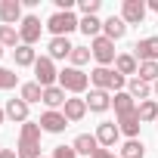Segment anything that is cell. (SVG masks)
<instances>
[{
  "mask_svg": "<svg viewBox=\"0 0 158 158\" xmlns=\"http://www.w3.org/2000/svg\"><path fill=\"white\" fill-rule=\"evenodd\" d=\"M0 158H19L16 149H0Z\"/></svg>",
  "mask_w": 158,
  "mask_h": 158,
  "instance_id": "cell-36",
  "label": "cell"
},
{
  "mask_svg": "<svg viewBox=\"0 0 158 158\" xmlns=\"http://www.w3.org/2000/svg\"><path fill=\"white\" fill-rule=\"evenodd\" d=\"M133 56H136V62H158V34L139 37L133 44Z\"/></svg>",
  "mask_w": 158,
  "mask_h": 158,
  "instance_id": "cell-10",
  "label": "cell"
},
{
  "mask_svg": "<svg viewBox=\"0 0 158 158\" xmlns=\"http://www.w3.org/2000/svg\"><path fill=\"white\" fill-rule=\"evenodd\" d=\"M96 139H99L102 149H115V143L121 139V127H118V121H99V127H96Z\"/></svg>",
  "mask_w": 158,
  "mask_h": 158,
  "instance_id": "cell-14",
  "label": "cell"
},
{
  "mask_svg": "<svg viewBox=\"0 0 158 158\" xmlns=\"http://www.w3.org/2000/svg\"><path fill=\"white\" fill-rule=\"evenodd\" d=\"M19 44H22V37H19V28L16 25H0V47L16 50Z\"/></svg>",
  "mask_w": 158,
  "mask_h": 158,
  "instance_id": "cell-26",
  "label": "cell"
},
{
  "mask_svg": "<svg viewBox=\"0 0 158 158\" xmlns=\"http://www.w3.org/2000/svg\"><path fill=\"white\" fill-rule=\"evenodd\" d=\"M136 77H139V81H146V84H155V81H158V62H139Z\"/></svg>",
  "mask_w": 158,
  "mask_h": 158,
  "instance_id": "cell-31",
  "label": "cell"
},
{
  "mask_svg": "<svg viewBox=\"0 0 158 158\" xmlns=\"http://www.w3.org/2000/svg\"><path fill=\"white\" fill-rule=\"evenodd\" d=\"M102 34H106L109 40H121V37L127 34V22H124L121 16H109V19H102Z\"/></svg>",
  "mask_w": 158,
  "mask_h": 158,
  "instance_id": "cell-20",
  "label": "cell"
},
{
  "mask_svg": "<svg viewBox=\"0 0 158 158\" xmlns=\"http://www.w3.org/2000/svg\"><path fill=\"white\" fill-rule=\"evenodd\" d=\"M155 127H158V121H155Z\"/></svg>",
  "mask_w": 158,
  "mask_h": 158,
  "instance_id": "cell-41",
  "label": "cell"
},
{
  "mask_svg": "<svg viewBox=\"0 0 158 158\" xmlns=\"http://www.w3.org/2000/svg\"><path fill=\"white\" fill-rule=\"evenodd\" d=\"M71 146H74V152H77V155H87V158H93V155H96V149H102V146H99V139H96V133H77Z\"/></svg>",
  "mask_w": 158,
  "mask_h": 158,
  "instance_id": "cell-17",
  "label": "cell"
},
{
  "mask_svg": "<svg viewBox=\"0 0 158 158\" xmlns=\"http://www.w3.org/2000/svg\"><path fill=\"white\" fill-rule=\"evenodd\" d=\"M93 59V53H90V47H74L71 50V56H68V62H71V68H84L87 62Z\"/></svg>",
  "mask_w": 158,
  "mask_h": 158,
  "instance_id": "cell-29",
  "label": "cell"
},
{
  "mask_svg": "<svg viewBox=\"0 0 158 158\" xmlns=\"http://www.w3.org/2000/svg\"><path fill=\"white\" fill-rule=\"evenodd\" d=\"M146 13H149V6H146V0H124L121 3V19L127 22V28L130 25H143V19H146Z\"/></svg>",
  "mask_w": 158,
  "mask_h": 158,
  "instance_id": "cell-8",
  "label": "cell"
},
{
  "mask_svg": "<svg viewBox=\"0 0 158 158\" xmlns=\"http://www.w3.org/2000/svg\"><path fill=\"white\" fill-rule=\"evenodd\" d=\"M127 93H130V96H133V102L139 106V102L152 99V84L139 81V77H130V81H127Z\"/></svg>",
  "mask_w": 158,
  "mask_h": 158,
  "instance_id": "cell-21",
  "label": "cell"
},
{
  "mask_svg": "<svg viewBox=\"0 0 158 158\" xmlns=\"http://www.w3.org/2000/svg\"><path fill=\"white\" fill-rule=\"evenodd\" d=\"M152 99H158V81L152 84Z\"/></svg>",
  "mask_w": 158,
  "mask_h": 158,
  "instance_id": "cell-38",
  "label": "cell"
},
{
  "mask_svg": "<svg viewBox=\"0 0 158 158\" xmlns=\"http://www.w3.org/2000/svg\"><path fill=\"white\" fill-rule=\"evenodd\" d=\"M118 127H121V136H127V139H139V127H143L139 112L133 109V112H127V115H118Z\"/></svg>",
  "mask_w": 158,
  "mask_h": 158,
  "instance_id": "cell-16",
  "label": "cell"
},
{
  "mask_svg": "<svg viewBox=\"0 0 158 158\" xmlns=\"http://www.w3.org/2000/svg\"><path fill=\"white\" fill-rule=\"evenodd\" d=\"M90 87L106 90V93H121V90H127V77L118 74L115 68H102V65H96V68L90 71Z\"/></svg>",
  "mask_w": 158,
  "mask_h": 158,
  "instance_id": "cell-2",
  "label": "cell"
},
{
  "mask_svg": "<svg viewBox=\"0 0 158 158\" xmlns=\"http://www.w3.org/2000/svg\"><path fill=\"white\" fill-rule=\"evenodd\" d=\"M84 99H87V109H90L93 115H106V112L112 109V93H106V90H96V87H90Z\"/></svg>",
  "mask_w": 158,
  "mask_h": 158,
  "instance_id": "cell-13",
  "label": "cell"
},
{
  "mask_svg": "<svg viewBox=\"0 0 158 158\" xmlns=\"http://www.w3.org/2000/svg\"><path fill=\"white\" fill-rule=\"evenodd\" d=\"M3 124H6V112H3V109H0V127H3Z\"/></svg>",
  "mask_w": 158,
  "mask_h": 158,
  "instance_id": "cell-39",
  "label": "cell"
},
{
  "mask_svg": "<svg viewBox=\"0 0 158 158\" xmlns=\"http://www.w3.org/2000/svg\"><path fill=\"white\" fill-rule=\"evenodd\" d=\"M87 99L84 96H68L65 99V106H62V115L68 118V124H77V121H84L87 118Z\"/></svg>",
  "mask_w": 158,
  "mask_h": 158,
  "instance_id": "cell-11",
  "label": "cell"
},
{
  "mask_svg": "<svg viewBox=\"0 0 158 158\" xmlns=\"http://www.w3.org/2000/svg\"><path fill=\"white\" fill-rule=\"evenodd\" d=\"M112 109H115V115H127V112L136 109V102H133V96H130L127 90H121V93L112 96Z\"/></svg>",
  "mask_w": 158,
  "mask_h": 158,
  "instance_id": "cell-25",
  "label": "cell"
},
{
  "mask_svg": "<svg viewBox=\"0 0 158 158\" xmlns=\"http://www.w3.org/2000/svg\"><path fill=\"white\" fill-rule=\"evenodd\" d=\"M136 112H139V121H143V124H155V121H158V99H146V102H139Z\"/></svg>",
  "mask_w": 158,
  "mask_h": 158,
  "instance_id": "cell-28",
  "label": "cell"
},
{
  "mask_svg": "<svg viewBox=\"0 0 158 158\" xmlns=\"http://www.w3.org/2000/svg\"><path fill=\"white\" fill-rule=\"evenodd\" d=\"M25 19L22 13V0H0V25H16Z\"/></svg>",
  "mask_w": 158,
  "mask_h": 158,
  "instance_id": "cell-12",
  "label": "cell"
},
{
  "mask_svg": "<svg viewBox=\"0 0 158 158\" xmlns=\"http://www.w3.org/2000/svg\"><path fill=\"white\" fill-rule=\"evenodd\" d=\"M115 71L124 74L127 81H130V77H136V71H139L136 56H133V53H118V59H115Z\"/></svg>",
  "mask_w": 158,
  "mask_h": 158,
  "instance_id": "cell-19",
  "label": "cell"
},
{
  "mask_svg": "<svg viewBox=\"0 0 158 158\" xmlns=\"http://www.w3.org/2000/svg\"><path fill=\"white\" fill-rule=\"evenodd\" d=\"M102 6V0H77V10H81V16H96Z\"/></svg>",
  "mask_w": 158,
  "mask_h": 158,
  "instance_id": "cell-33",
  "label": "cell"
},
{
  "mask_svg": "<svg viewBox=\"0 0 158 158\" xmlns=\"http://www.w3.org/2000/svg\"><path fill=\"white\" fill-rule=\"evenodd\" d=\"M40 136H44L40 124H37V121H25V124L19 127L16 155H19V158H44V155H40Z\"/></svg>",
  "mask_w": 158,
  "mask_h": 158,
  "instance_id": "cell-1",
  "label": "cell"
},
{
  "mask_svg": "<svg viewBox=\"0 0 158 158\" xmlns=\"http://www.w3.org/2000/svg\"><path fill=\"white\" fill-rule=\"evenodd\" d=\"M3 53H6V47H0V62H3Z\"/></svg>",
  "mask_w": 158,
  "mask_h": 158,
  "instance_id": "cell-40",
  "label": "cell"
},
{
  "mask_svg": "<svg viewBox=\"0 0 158 158\" xmlns=\"http://www.w3.org/2000/svg\"><path fill=\"white\" fill-rule=\"evenodd\" d=\"M59 87H62L65 93H71V96H87V90H90V74H87L84 68L65 65V68L59 71Z\"/></svg>",
  "mask_w": 158,
  "mask_h": 158,
  "instance_id": "cell-3",
  "label": "cell"
},
{
  "mask_svg": "<svg viewBox=\"0 0 158 158\" xmlns=\"http://www.w3.org/2000/svg\"><path fill=\"white\" fill-rule=\"evenodd\" d=\"M13 62H16L19 68H34V62H37V50H34V47L19 44V47L13 50Z\"/></svg>",
  "mask_w": 158,
  "mask_h": 158,
  "instance_id": "cell-22",
  "label": "cell"
},
{
  "mask_svg": "<svg viewBox=\"0 0 158 158\" xmlns=\"http://www.w3.org/2000/svg\"><path fill=\"white\" fill-rule=\"evenodd\" d=\"M44 28H47V25H40V16L28 13V16L19 22V37H22V44H25V47H34V44L40 40Z\"/></svg>",
  "mask_w": 158,
  "mask_h": 158,
  "instance_id": "cell-7",
  "label": "cell"
},
{
  "mask_svg": "<svg viewBox=\"0 0 158 158\" xmlns=\"http://www.w3.org/2000/svg\"><path fill=\"white\" fill-rule=\"evenodd\" d=\"M81 28V19L74 16V10H56L50 19H47V31L53 34V37H68L71 31H77Z\"/></svg>",
  "mask_w": 158,
  "mask_h": 158,
  "instance_id": "cell-4",
  "label": "cell"
},
{
  "mask_svg": "<svg viewBox=\"0 0 158 158\" xmlns=\"http://www.w3.org/2000/svg\"><path fill=\"white\" fill-rule=\"evenodd\" d=\"M53 158H81V155L74 152V146H56L53 149Z\"/></svg>",
  "mask_w": 158,
  "mask_h": 158,
  "instance_id": "cell-34",
  "label": "cell"
},
{
  "mask_svg": "<svg viewBox=\"0 0 158 158\" xmlns=\"http://www.w3.org/2000/svg\"><path fill=\"white\" fill-rule=\"evenodd\" d=\"M90 53H93V59H96L102 68H115V59H118V53H115V40H109L106 34H99V37L90 40Z\"/></svg>",
  "mask_w": 158,
  "mask_h": 158,
  "instance_id": "cell-5",
  "label": "cell"
},
{
  "mask_svg": "<svg viewBox=\"0 0 158 158\" xmlns=\"http://www.w3.org/2000/svg\"><path fill=\"white\" fill-rule=\"evenodd\" d=\"M71 50H74V44H71L68 37H50V44H47V56H50L53 62H56V59H68Z\"/></svg>",
  "mask_w": 158,
  "mask_h": 158,
  "instance_id": "cell-18",
  "label": "cell"
},
{
  "mask_svg": "<svg viewBox=\"0 0 158 158\" xmlns=\"http://www.w3.org/2000/svg\"><path fill=\"white\" fill-rule=\"evenodd\" d=\"M65 99H68V96H65V90H62L59 84H56V87H47V90H44V106H47V109H53V112H62Z\"/></svg>",
  "mask_w": 158,
  "mask_h": 158,
  "instance_id": "cell-23",
  "label": "cell"
},
{
  "mask_svg": "<svg viewBox=\"0 0 158 158\" xmlns=\"http://www.w3.org/2000/svg\"><path fill=\"white\" fill-rule=\"evenodd\" d=\"M3 112H6V121H13V124H25V121H31V106H28L22 96L6 99Z\"/></svg>",
  "mask_w": 158,
  "mask_h": 158,
  "instance_id": "cell-9",
  "label": "cell"
},
{
  "mask_svg": "<svg viewBox=\"0 0 158 158\" xmlns=\"http://www.w3.org/2000/svg\"><path fill=\"white\" fill-rule=\"evenodd\" d=\"M146 149H143V139H124L121 146V158H143Z\"/></svg>",
  "mask_w": 158,
  "mask_h": 158,
  "instance_id": "cell-30",
  "label": "cell"
},
{
  "mask_svg": "<svg viewBox=\"0 0 158 158\" xmlns=\"http://www.w3.org/2000/svg\"><path fill=\"white\" fill-rule=\"evenodd\" d=\"M34 81H37L44 90L59 84V71H56V62H53L50 56H37V62H34Z\"/></svg>",
  "mask_w": 158,
  "mask_h": 158,
  "instance_id": "cell-6",
  "label": "cell"
},
{
  "mask_svg": "<svg viewBox=\"0 0 158 158\" xmlns=\"http://www.w3.org/2000/svg\"><path fill=\"white\" fill-rule=\"evenodd\" d=\"M37 124H40V130H44V133H62V130L68 127V118H65L62 112L47 109V112L40 115V121H37Z\"/></svg>",
  "mask_w": 158,
  "mask_h": 158,
  "instance_id": "cell-15",
  "label": "cell"
},
{
  "mask_svg": "<svg viewBox=\"0 0 158 158\" xmlns=\"http://www.w3.org/2000/svg\"><path fill=\"white\" fill-rule=\"evenodd\" d=\"M19 96H22L28 106H34V102H44V87H40L37 81H28V84H22V87H19Z\"/></svg>",
  "mask_w": 158,
  "mask_h": 158,
  "instance_id": "cell-24",
  "label": "cell"
},
{
  "mask_svg": "<svg viewBox=\"0 0 158 158\" xmlns=\"http://www.w3.org/2000/svg\"><path fill=\"white\" fill-rule=\"evenodd\" d=\"M13 87H19V74H16L13 68H3V65H0V90H13Z\"/></svg>",
  "mask_w": 158,
  "mask_h": 158,
  "instance_id": "cell-32",
  "label": "cell"
},
{
  "mask_svg": "<svg viewBox=\"0 0 158 158\" xmlns=\"http://www.w3.org/2000/svg\"><path fill=\"white\" fill-rule=\"evenodd\" d=\"M93 158H121V155H115L112 149H96V155Z\"/></svg>",
  "mask_w": 158,
  "mask_h": 158,
  "instance_id": "cell-35",
  "label": "cell"
},
{
  "mask_svg": "<svg viewBox=\"0 0 158 158\" xmlns=\"http://www.w3.org/2000/svg\"><path fill=\"white\" fill-rule=\"evenodd\" d=\"M77 31H84V34L93 40V37L102 34V19H99V16H81V28H77Z\"/></svg>",
  "mask_w": 158,
  "mask_h": 158,
  "instance_id": "cell-27",
  "label": "cell"
},
{
  "mask_svg": "<svg viewBox=\"0 0 158 158\" xmlns=\"http://www.w3.org/2000/svg\"><path fill=\"white\" fill-rule=\"evenodd\" d=\"M146 6H149L152 13H158V0H146Z\"/></svg>",
  "mask_w": 158,
  "mask_h": 158,
  "instance_id": "cell-37",
  "label": "cell"
}]
</instances>
